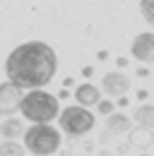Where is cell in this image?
I'll return each instance as SVG.
<instances>
[{"label": "cell", "instance_id": "obj_1", "mask_svg": "<svg viewBox=\"0 0 154 156\" xmlns=\"http://www.w3.org/2000/svg\"><path fill=\"white\" fill-rule=\"evenodd\" d=\"M58 70V55L56 51L43 41H27L19 43L17 48L5 60V75L7 82L17 84L19 89H43L51 84Z\"/></svg>", "mask_w": 154, "mask_h": 156}, {"label": "cell", "instance_id": "obj_2", "mask_svg": "<svg viewBox=\"0 0 154 156\" xmlns=\"http://www.w3.org/2000/svg\"><path fill=\"white\" fill-rule=\"evenodd\" d=\"M19 111L31 122H51L60 113L58 98L48 91H43V89H31L29 94H24L22 103H19Z\"/></svg>", "mask_w": 154, "mask_h": 156}, {"label": "cell", "instance_id": "obj_3", "mask_svg": "<svg viewBox=\"0 0 154 156\" xmlns=\"http://www.w3.org/2000/svg\"><path fill=\"white\" fill-rule=\"evenodd\" d=\"M24 149L36 156H51L60 149V135L48 122H34L24 130Z\"/></svg>", "mask_w": 154, "mask_h": 156}, {"label": "cell", "instance_id": "obj_4", "mask_svg": "<svg viewBox=\"0 0 154 156\" xmlns=\"http://www.w3.org/2000/svg\"><path fill=\"white\" fill-rule=\"evenodd\" d=\"M58 122H60V130L70 137H82L87 132H92L94 127V115L89 108L84 106H65L60 113H58Z\"/></svg>", "mask_w": 154, "mask_h": 156}, {"label": "cell", "instance_id": "obj_5", "mask_svg": "<svg viewBox=\"0 0 154 156\" xmlns=\"http://www.w3.org/2000/svg\"><path fill=\"white\" fill-rule=\"evenodd\" d=\"M22 89L12 82H2L0 84V115H15L22 103Z\"/></svg>", "mask_w": 154, "mask_h": 156}, {"label": "cell", "instance_id": "obj_6", "mask_svg": "<svg viewBox=\"0 0 154 156\" xmlns=\"http://www.w3.org/2000/svg\"><path fill=\"white\" fill-rule=\"evenodd\" d=\"M130 53H133L135 60H140V62H145V65L154 62V31L137 34L133 39V43H130Z\"/></svg>", "mask_w": 154, "mask_h": 156}, {"label": "cell", "instance_id": "obj_7", "mask_svg": "<svg viewBox=\"0 0 154 156\" xmlns=\"http://www.w3.org/2000/svg\"><path fill=\"white\" fill-rule=\"evenodd\" d=\"M101 89L108 96H125L128 89H130V79L123 72H106L101 77Z\"/></svg>", "mask_w": 154, "mask_h": 156}, {"label": "cell", "instance_id": "obj_8", "mask_svg": "<svg viewBox=\"0 0 154 156\" xmlns=\"http://www.w3.org/2000/svg\"><path fill=\"white\" fill-rule=\"evenodd\" d=\"M130 127H133V120L128 115H123V113H108L106 115V132L101 137V142H106L108 135H125V132H130Z\"/></svg>", "mask_w": 154, "mask_h": 156}, {"label": "cell", "instance_id": "obj_9", "mask_svg": "<svg viewBox=\"0 0 154 156\" xmlns=\"http://www.w3.org/2000/svg\"><path fill=\"white\" fill-rule=\"evenodd\" d=\"M72 96L77 98V106H84V108H89V106H96L99 101H101V91L96 89L94 84H79L75 89V94Z\"/></svg>", "mask_w": 154, "mask_h": 156}, {"label": "cell", "instance_id": "obj_10", "mask_svg": "<svg viewBox=\"0 0 154 156\" xmlns=\"http://www.w3.org/2000/svg\"><path fill=\"white\" fill-rule=\"evenodd\" d=\"M0 135L5 137V139H17V137L24 135V122L19 120V118H5L2 122H0Z\"/></svg>", "mask_w": 154, "mask_h": 156}, {"label": "cell", "instance_id": "obj_11", "mask_svg": "<svg viewBox=\"0 0 154 156\" xmlns=\"http://www.w3.org/2000/svg\"><path fill=\"white\" fill-rule=\"evenodd\" d=\"M135 125L142 130H154V106H140L135 111Z\"/></svg>", "mask_w": 154, "mask_h": 156}, {"label": "cell", "instance_id": "obj_12", "mask_svg": "<svg viewBox=\"0 0 154 156\" xmlns=\"http://www.w3.org/2000/svg\"><path fill=\"white\" fill-rule=\"evenodd\" d=\"M152 130H142V127H137L133 130V135H130V144L137 147V149H149L154 144V135H149Z\"/></svg>", "mask_w": 154, "mask_h": 156}, {"label": "cell", "instance_id": "obj_13", "mask_svg": "<svg viewBox=\"0 0 154 156\" xmlns=\"http://www.w3.org/2000/svg\"><path fill=\"white\" fill-rule=\"evenodd\" d=\"M0 156H27V154H24V147L17 144L15 139H5L0 144Z\"/></svg>", "mask_w": 154, "mask_h": 156}, {"label": "cell", "instance_id": "obj_14", "mask_svg": "<svg viewBox=\"0 0 154 156\" xmlns=\"http://www.w3.org/2000/svg\"><path fill=\"white\" fill-rule=\"evenodd\" d=\"M140 12H142L145 22L154 27V0H140Z\"/></svg>", "mask_w": 154, "mask_h": 156}, {"label": "cell", "instance_id": "obj_15", "mask_svg": "<svg viewBox=\"0 0 154 156\" xmlns=\"http://www.w3.org/2000/svg\"><path fill=\"white\" fill-rule=\"evenodd\" d=\"M96 108H99V113H101V115L113 113V103H111V101H106V98H101V101L96 103Z\"/></svg>", "mask_w": 154, "mask_h": 156}, {"label": "cell", "instance_id": "obj_16", "mask_svg": "<svg viewBox=\"0 0 154 156\" xmlns=\"http://www.w3.org/2000/svg\"><path fill=\"white\" fill-rule=\"evenodd\" d=\"M135 75H137L140 79H145V77H149V70H147V67H140V70H137Z\"/></svg>", "mask_w": 154, "mask_h": 156}, {"label": "cell", "instance_id": "obj_17", "mask_svg": "<svg viewBox=\"0 0 154 156\" xmlns=\"http://www.w3.org/2000/svg\"><path fill=\"white\" fill-rule=\"evenodd\" d=\"M147 96H149V91H147V89H140V91H137V96H135V98H140V101H145Z\"/></svg>", "mask_w": 154, "mask_h": 156}, {"label": "cell", "instance_id": "obj_18", "mask_svg": "<svg viewBox=\"0 0 154 156\" xmlns=\"http://www.w3.org/2000/svg\"><path fill=\"white\" fill-rule=\"evenodd\" d=\"M82 75H84V77H92V75H94V67H89V65L82 67Z\"/></svg>", "mask_w": 154, "mask_h": 156}, {"label": "cell", "instance_id": "obj_19", "mask_svg": "<svg viewBox=\"0 0 154 156\" xmlns=\"http://www.w3.org/2000/svg\"><path fill=\"white\" fill-rule=\"evenodd\" d=\"M72 84H75V79H72V77H65V79H63V87H65V89L72 87Z\"/></svg>", "mask_w": 154, "mask_h": 156}, {"label": "cell", "instance_id": "obj_20", "mask_svg": "<svg viewBox=\"0 0 154 156\" xmlns=\"http://www.w3.org/2000/svg\"><path fill=\"white\" fill-rule=\"evenodd\" d=\"M96 58H99V60H108V51H99Z\"/></svg>", "mask_w": 154, "mask_h": 156}, {"label": "cell", "instance_id": "obj_21", "mask_svg": "<svg viewBox=\"0 0 154 156\" xmlns=\"http://www.w3.org/2000/svg\"><path fill=\"white\" fill-rule=\"evenodd\" d=\"M116 65H118V67H125V65H128V58H116Z\"/></svg>", "mask_w": 154, "mask_h": 156}, {"label": "cell", "instance_id": "obj_22", "mask_svg": "<svg viewBox=\"0 0 154 156\" xmlns=\"http://www.w3.org/2000/svg\"><path fill=\"white\" fill-rule=\"evenodd\" d=\"M58 98H70V91L63 87V89H60V94H58Z\"/></svg>", "mask_w": 154, "mask_h": 156}, {"label": "cell", "instance_id": "obj_23", "mask_svg": "<svg viewBox=\"0 0 154 156\" xmlns=\"http://www.w3.org/2000/svg\"><path fill=\"white\" fill-rule=\"evenodd\" d=\"M118 106L125 108V106H128V98H125V96H118Z\"/></svg>", "mask_w": 154, "mask_h": 156}]
</instances>
